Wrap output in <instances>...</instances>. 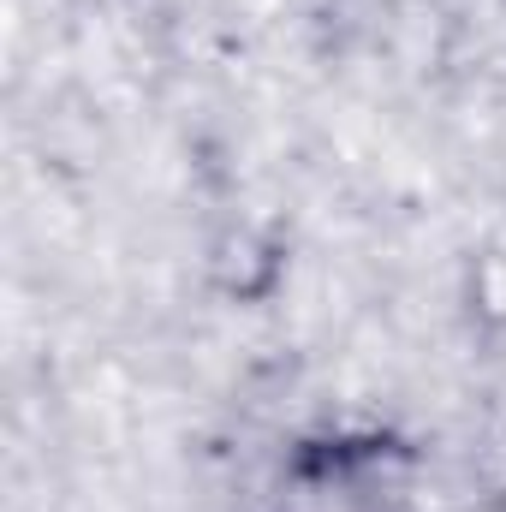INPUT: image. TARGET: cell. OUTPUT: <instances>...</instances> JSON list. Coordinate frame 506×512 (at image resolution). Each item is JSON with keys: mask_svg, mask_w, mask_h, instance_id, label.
Returning <instances> with one entry per match:
<instances>
[{"mask_svg": "<svg viewBox=\"0 0 506 512\" xmlns=\"http://www.w3.org/2000/svg\"><path fill=\"white\" fill-rule=\"evenodd\" d=\"M471 298H477V310L489 316V322H506V233H495L483 256H477V268H471Z\"/></svg>", "mask_w": 506, "mask_h": 512, "instance_id": "obj_1", "label": "cell"}]
</instances>
